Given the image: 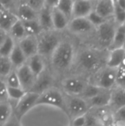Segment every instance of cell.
<instances>
[{"mask_svg": "<svg viewBox=\"0 0 125 126\" xmlns=\"http://www.w3.org/2000/svg\"><path fill=\"white\" fill-rule=\"evenodd\" d=\"M122 49H124L125 50V43H124V44H123V47H122Z\"/></svg>", "mask_w": 125, "mask_h": 126, "instance_id": "obj_44", "label": "cell"}, {"mask_svg": "<svg viewBox=\"0 0 125 126\" xmlns=\"http://www.w3.org/2000/svg\"><path fill=\"white\" fill-rule=\"evenodd\" d=\"M57 1H45V4L38 13V21L43 32L52 31L53 30L52 10L55 6Z\"/></svg>", "mask_w": 125, "mask_h": 126, "instance_id": "obj_11", "label": "cell"}, {"mask_svg": "<svg viewBox=\"0 0 125 126\" xmlns=\"http://www.w3.org/2000/svg\"><path fill=\"white\" fill-rule=\"evenodd\" d=\"M7 35H8V33L6 31L0 29V47L3 44V42L5 41V39L7 38Z\"/></svg>", "mask_w": 125, "mask_h": 126, "instance_id": "obj_43", "label": "cell"}, {"mask_svg": "<svg viewBox=\"0 0 125 126\" xmlns=\"http://www.w3.org/2000/svg\"><path fill=\"white\" fill-rule=\"evenodd\" d=\"M25 90L21 88H10L7 87V99L15 101L16 103L19 101L27 93Z\"/></svg>", "mask_w": 125, "mask_h": 126, "instance_id": "obj_34", "label": "cell"}, {"mask_svg": "<svg viewBox=\"0 0 125 126\" xmlns=\"http://www.w3.org/2000/svg\"><path fill=\"white\" fill-rule=\"evenodd\" d=\"M125 41V24L119 25L116 28L113 41L108 49V51L120 49L123 47Z\"/></svg>", "mask_w": 125, "mask_h": 126, "instance_id": "obj_25", "label": "cell"}, {"mask_svg": "<svg viewBox=\"0 0 125 126\" xmlns=\"http://www.w3.org/2000/svg\"><path fill=\"white\" fill-rule=\"evenodd\" d=\"M111 91H102L94 97L87 100L91 109L108 108L111 103Z\"/></svg>", "mask_w": 125, "mask_h": 126, "instance_id": "obj_19", "label": "cell"}, {"mask_svg": "<svg viewBox=\"0 0 125 126\" xmlns=\"http://www.w3.org/2000/svg\"><path fill=\"white\" fill-rule=\"evenodd\" d=\"M125 107V89L115 86L111 90L110 110L113 112L121 108Z\"/></svg>", "mask_w": 125, "mask_h": 126, "instance_id": "obj_18", "label": "cell"}, {"mask_svg": "<svg viewBox=\"0 0 125 126\" xmlns=\"http://www.w3.org/2000/svg\"><path fill=\"white\" fill-rule=\"evenodd\" d=\"M41 105L50 106L66 111L65 97L60 90L53 87L40 94L35 106Z\"/></svg>", "mask_w": 125, "mask_h": 126, "instance_id": "obj_6", "label": "cell"}, {"mask_svg": "<svg viewBox=\"0 0 125 126\" xmlns=\"http://www.w3.org/2000/svg\"><path fill=\"white\" fill-rule=\"evenodd\" d=\"M113 125L125 126V107L113 112Z\"/></svg>", "mask_w": 125, "mask_h": 126, "instance_id": "obj_37", "label": "cell"}, {"mask_svg": "<svg viewBox=\"0 0 125 126\" xmlns=\"http://www.w3.org/2000/svg\"><path fill=\"white\" fill-rule=\"evenodd\" d=\"M15 44L16 41L8 34L7 38L0 47V55L9 58Z\"/></svg>", "mask_w": 125, "mask_h": 126, "instance_id": "obj_30", "label": "cell"}, {"mask_svg": "<svg viewBox=\"0 0 125 126\" xmlns=\"http://www.w3.org/2000/svg\"><path fill=\"white\" fill-rule=\"evenodd\" d=\"M40 94L32 92H27L25 95L16 103L13 109L14 115L21 120V119L36 105V102Z\"/></svg>", "mask_w": 125, "mask_h": 126, "instance_id": "obj_9", "label": "cell"}, {"mask_svg": "<svg viewBox=\"0 0 125 126\" xmlns=\"http://www.w3.org/2000/svg\"><path fill=\"white\" fill-rule=\"evenodd\" d=\"M69 126H71V125H69Z\"/></svg>", "mask_w": 125, "mask_h": 126, "instance_id": "obj_45", "label": "cell"}, {"mask_svg": "<svg viewBox=\"0 0 125 126\" xmlns=\"http://www.w3.org/2000/svg\"><path fill=\"white\" fill-rule=\"evenodd\" d=\"M18 18L15 14L6 9L0 10V29L6 31L7 33L11 27Z\"/></svg>", "mask_w": 125, "mask_h": 126, "instance_id": "obj_23", "label": "cell"}, {"mask_svg": "<svg viewBox=\"0 0 125 126\" xmlns=\"http://www.w3.org/2000/svg\"><path fill=\"white\" fill-rule=\"evenodd\" d=\"M125 50L122 48L108 51L106 66L116 69L122 63L125 58Z\"/></svg>", "mask_w": 125, "mask_h": 126, "instance_id": "obj_21", "label": "cell"}, {"mask_svg": "<svg viewBox=\"0 0 125 126\" xmlns=\"http://www.w3.org/2000/svg\"><path fill=\"white\" fill-rule=\"evenodd\" d=\"M67 28L69 32L75 35L94 34L96 28L90 23L87 18H71L68 24Z\"/></svg>", "mask_w": 125, "mask_h": 126, "instance_id": "obj_10", "label": "cell"}, {"mask_svg": "<svg viewBox=\"0 0 125 126\" xmlns=\"http://www.w3.org/2000/svg\"><path fill=\"white\" fill-rule=\"evenodd\" d=\"M13 109L9 101L0 103V126H2L13 115Z\"/></svg>", "mask_w": 125, "mask_h": 126, "instance_id": "obj_29", "label": "cell"}, {"mask_svg": "<svg viewBox=\"0 0 125 126\" xmlns=\"http://www.w3.org/2000/svg\"><path fill=\"white\" fill-rule=\"evenodd\" d=\"M88 83V80L80 75L71 76L62 81V87L68 96L80 97Z\"/></svg>", "mask_w": 125, "mask_h": 126, "instance_id": "obj_8", "label": "cell"}, {"mask_svg": "<svg viewBox=\"0 0 125 126\" xmlns=\"http://www.w3.org/2000/svg\"><path fill=\"white\" fill-rule=\"evenodd\" d=\"M102 91H105V90L101 89L99 87L96 86L95 85L88 82L80 97L82 98L85 99V100H88L94 97L99 93H101Z\"/></svg>", "mask_w": 125, "mask_h": 126, "instance_id": "obj_32", "label": "cell"}, {"mask_svg": "<svg viewBox=\"0 0 125 126\" xmlns=\"http://www.w3.org/2000/svg\"><path fill=\"white\" fill-rule=\"evenodd\" d=\"M15 70L19 79L21 88L26 92H30L35 82L36 77L31 72L27 63Z\"/></svg>", "mask_w": 125, "mask_h": 126, "instance_id": "obj_12", "label": "cell"}, {"mask_svg": "<svg viewBox=\"0 0 125 126\" xmlns=\"http://www.w3.org/2000/svg\"><path fill=\"white\" fill-rule=\"evenodd\" d=\"M15 16L21 21H28L38 19V13L28 6L24 1L17 3Z\"/></svg>", "mask_w": 125, "mask_h": 126, "instance_id": "obj_17", "label": "cell"}, {"mask_svg": "<svg viewBox=\"0 0 125 126\" xmlns=\"http://www.w3.org/2000/svg\"><path fill=\"white\" fill-rule=\"evenodd\" d=\"M116 86L125 89V55L122 64L116 69Z\"/></svg>", "mask_w": 125, "mask_h": 126, "instance_id": "obj_33", "label": "cell"}, {"mask_svg": "<svg viewBox=\"0 0 125 126\" xmlns=\"http://www.w3.org/2000/svg\"><path fill=\"white\" fill-rule=\"evenodd\" d=\"M88 20L90 21V23L95 27V28H97L99 26H100L102 23L105 22V20L104 18H102L99 14H97L95 10H94L87 17Z\"/></svg>", "mask_w": 125, "mask_h": 126, "instance_id": "obj_38", "label": "cell"}, {"mask_svg": "<svg viewBox=\"0 0 125 126\" xmlns=\"http://www.w3.org/2000/svg\"><path fill=\"white\" fill-rule=\"evenodd\" d=\"M24 1L28 6H29L32 10H34L38 13L45 4V1L42 0H27Z\"/></svg>", "mask_w": 125, "mask_h": 126, "instance_id": "obj_39", "label": "cell"}, {"mask_svg": "<svg viewBox=\"0 0 125 126\" xmlns=\"http://www.w3.org/2000/svg\"><path fill=\"white\" fill-rule=\"evenodd\" d=\"M73 3L74 1L71 0H58L54 7L57 9L70 21L72 18Z\"/></svg>", "mask_w": 125, "mask_h": 126, "instance_id": "obj_27", "label": "cell"}, {"mask_svg": "<svg viewBox=\"0 0 125 126\" xmlns=\"http://www.w3.org/2000/svg\"><path fill=\"white\" fill-rule=\"evenodd\" d=\"M108 55V50L100 49L95 47H85L80 50L75 56L77 63V68L81 71L82 75L88 79L106 66L107 58Z\"/></svg>", "mask_w": 125, "mask_h": 126, "instance_id": "obj_1", "label": "cell"}, {"mask_svg": "<svg viewBox=\"0 0 125 126\" xmlns=\"http://www.w3.org/2000/svg\"><path fill=\"white\" fill-rule=\"evenodd\" d=\"M96 1L77 0L74 1L72 18H87L88 16L94 10Z\"/></svg>", "mask_w": 125, "mask_h": 126, "instance_id": "obj_13", "label": "cell"}, {"mask_svg": "<svg viewBox=\"0 0 125 126\" xmlns=\"http://www.w3.org/2000/svg\"><path fill=\"white\" fill-rule=\"evenodd\" d=\"M27 64L36 78L41 75L46 70L44 58L38 54H36L27 59Z\"/></svg>", "mask_w": 125, "mask_h": 126, "instance_id": "obj_20", "label": "cell"}, {"mask_svg": "<svg viewBox=\"0 0 125 126\" xmlns=\"http://www.w3.org/2000/svg\"><path fill=\"white\" fill-rule=\"evenodd\" d=\"M38 38V54L44 58H51L61 40L54 30L43 32Z\"/></svg>", "mask_w": 125, "mask_h": 126, "instance_id": "obj_4", "label": "cell"}, {"mask_svg": "<svg viewBox=\"0 0 125 126\" xmlns=\"http://www.w3.org/2000/svg\"><path fill=\"white\" fill-rule=\"evenodd\" d=\"M52 26L55 31H62L67 28L69 20L57 9L53 7L52 10Z\"/></svg>", "mask_w": 125, "mask_h": 126, "instance_id": "obj_22", "label": "cell"}, {"mask_svg": "<svg viewBox=\"0 0 125 126\" xmlns=\"http://www.w3.org/2000/svg\"><path fill=\"white\" fill-rule=\"evenodd\" d=\"M94 10L105 20L110 19L113 16L114 1L113 0L96 1Z\"/></svg>", "mask_w": 125, "mask_h": 126, "instance_id": "obj_16", "label": "cell"}, {"mask_svg": "<svg viewBox=\"0 0 125 126\" xmlns=\"http://www.w3.org/2000/svg\"><path fill=\"white\" fill-rule=\"evenodd\" d=\"M85 124H86V114L72 119L70 123L71 126H85Z\"/></svg>", "mask_w": 125, "mask_h": 126, "instance_id": "obj_41", "label": "cell"}, {"mask_svg": "<svg viewBox=\"0 0 125 126\" xmlns=\"http://www.w3.org/2000/svg\"><path fill=\"white\" fill-rule=\"evenodd\" d=\"M53 77L52 75L46 70L38 77L36 78L35 82L30 90L32 92H35L38 94H41L46 90L52 88Z\"/></svg>", "mask_w": 125, "mask_h": 126, "instance_id": "obj_14", "label": "cell"}, {"mask_svg": "<svg viewBox=\"0 0 125 126\" xmlns=\"http://www.w3.org/2000/svg\"><path fill=\"white\" fill-rule=\"evenodd\" d=\"M8 101L7 94V86L4 80L0 79V103Z\"/></svg>", "mask_w": 125, "mask_h": 126, "instance_id": "obj_40", "label": "cell"}, {"mask_svg": "<svg viewBox=\"0 0 125 126\" xmlns=\"http://www.w3.org/2000/svg\"><path fill=\"white\" fill-rule=\"evenodd\" d=\"M13 69H14L9 58L0 55V79L4 80Z\"/></svg>", "mask_w": 125, "mask_h": 126, "instance_id": "obj_31", "label": "cell"}, {"mask_svg": "<svg viewBox=\"0 0 125 126\" xmlns=\"http://www.w3.org/2000/svg\"><path fill=\"white\" fill-rule=\"evenodd\" d=\"M22 22H23L27 35L38 37L43 32L42 28L38 19L28 21H22Z\"/></svg>", "mask_w": 125, "mask_h": 126, "instance_id": "obj_28", "label": "cell"}, {"mask_svg": "<svg viewBox=\"0 0 125 126\" xmlns=\"http://www.w3.org/2000/svg\"><path fill=\"white\" fill-rule=\"evenodd\" d=\"M88 82L101 89L111 91L116 86V69L105 66L93 75Z\"/></svg>", "mask_w": 125, "mask_h": 126, "instance_id": "obj_5", "label": "cell"}, {"mask_svg": "<svg viewBox=\"0 0 125 126\" xmlns=\"http://www.w3.org/2000/svg\"><path fill=\"white\" fill-rule=\"evenodd\" d=\"M66 111L71 120L83 115H85L91 110L87 100L77 96H68L65 97Z\"/></svg>", "mask_w": 125, "mask_h": 126, "instance_id": "obj_7", "label": "cell"}, {"mask_svg": "<svg viewBox=\"0 0 125 126\" xmlns=\"http://www.w3.org/2000/svg\"><path fill=\"white\" fill-rule=\"evenodd\" d=\"M2 126H22V125L21 124V120H18L14 114H13L10 118Z\"/></svg>", "mask_w": 125, "mask_h": 126, "instance_id": "obj_42", "label": "cell"}, {"mask_svg": "<svg viewBox=\"0 0 125 126\" xmlns=\"http://www.w3.org/2000/svg\"><path fill=\"white\" fill-rule=\"evenodd\" d=\"M75 56L76 52L73 44L70 41H61L50 59L55 69L63 72L71 66L74 62Z\"/></svg>", "mask_w": 125, "mask_h": 126, "instance_id": "obj_2", "label": "cell"}, {"mask_svg": "<svg viewBox=\"0 0 125 126\" xmlns=\"http://www.w3.org/2000/svg\"><path fill=\"white\" fill-rule=\"evenodd\" d=\"M9 59H10L14 69L19 68L20 66H23L24 64H25L27 63V59L25 57V55H24L21 49H20L17 42H16L12 52L10 53V55L9 56Z\"/></svg>", "mask_w": 125, "mask_h": 126, "instance_id": "obj_24", "label": "cell"}, {"mask_svg": "<svg viewBox=\"0 0 125 126\" xmlns=\"http://www.w3.org/2000/svg\"><path fill=\"white\" fill-rule=\"evenodd\" d=\"M113 18L117 25L125 24V10L122 9L114 1V13Z\"/></svg>", "mask_w": 125, "mask_h": 126, "instance_id": "obj_36", "label": "cell"}, {"mask_svg": "<svg viewBox=\"0 0 125 126\" xmlns=\"http://www.w3.org/2000/svg\"><path fill=\"white\" fill-rule=\"evenodd\" d=\"M7 87H10V88H21L19 79L16 72L15 69H13L10 74L5 78L4 80Z\"/></svg>", "mask_w": 125, "mask_h": 126, "instance_id": "obj_35", "label": "cell"}, {"mask_svg": "<svg viewBox=\"0 0 125 126\" xmlns=\"http://www.w3.org/2000/svg\"><path fill=\"white\" fill-rule=\"evenodd\" d=\"M118 26L114 19L111 18L96 28L94 34L96 41L95 47L108 51Z\"/></svg>", "mask_w": 125, "mask_h": 126, "instance_id": "obj_3", "label": "cell"}, {"mask_svg": "<svg viewBox=\"0 0 125 126\" xmlns=\"http://www.w3.org/2000/svg\"><path fill=\"white\" fill-rule=\"evenodd\" d=\"M8 34L15 41H19L20 40H21L22 38L26 37L27 35H26V32L24 30L23 22L21 20L18 19L13 24V25L11 27L10 30L8 32ZM18 41H16V42H18Z\"/></svg>", "mask_w": 125, "mask_h": 126, "instance_id": "obj_26", "label": "cell"}, {"mask_svg": "<svg viewBox=\"0 0 125 126\" xmlns=\"http://www.w3.org/2000/svg\"><path fill=\"white\" fill-rule=\"evenodd\" d=\"M24 55L29 59L33 55L38 54V38L35 36L27 35L17 42Z\"/></svg>", "mask_w": 125, "mask_h": 126, "instance_id": "obj_15", "label": "cell"}]
</instances>
